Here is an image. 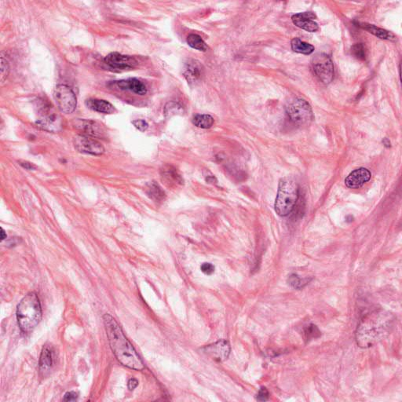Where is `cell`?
I'll use <instances>...</instances> for the list:
<instances>
[{
    "instance_id": "obj_14",
    "label": "cell",
    "mask_w": 402,
    "mask_h": 402,
    "mask_svg": "<svg viewBox=\"0 0 402 402\" xmlns=\"http://www.w3.org/2000/svg\"><path fill=\"white\" fill-rule=\"evenodd\" d=\"M372 177L369 170L364 167H360L352 171L345 179V184L349 188L357 189L361 188L364 184L368 182Z\"/></svg>"
},
{
    "instance_id": "obj_20",
    "label": "cell",
    "mask_w": 402,
    "mask_h": 402,
    "mask_svg": "<svg viewBox=\"0 0 402 402\" xmlns=\"http://www.w3.org/2000/svg\"><path fill=\"white\" fill-rule=\"evenodd\" d=\"M357 25H358L360 28H361V29L368 31V33H371V34L379 38L381 40H395V38H396L394 35L390 33V32H389V31L376 27V26L373 25L359 22V23H357Z\"/></svg>"
},
{
    "instance_id": "obj_29",
    "label": "cell",
    "mask_w": 402,
    "mask_h": 402,
    "mask_svg": "<svg viewBox=\"0 0 402 402\" xmlns=\"http://www.w3.org/2000/svg\"><path fill=\"white\" fill-rule=\"evenodd\" d=\"M305 334L307 336V339H311L317 337L318 336H316V334L320 335V332L315 325H311L306 329Z\"/></svg>"
},
{
    "instance_id": "obj_37",
    "label": "cell",
    "mask_w": 402,
    "mask_h": 402,
    "mask_svg": "<svg viewBox=\"0 0 402 402\" xmlns=\"http://www.w3.org/2000/svg\"><path fill=\"white\" fill-rule=\"evenodd\" d=\"M382 143H383V145H384V146H386V148H389L390 146H390L391 143H390V142H389V141L388 140L387 138H383V140H382Z\"/></svg>"
},
{
    "instance_id": "obj_8",
    "label": "cell",
    "mask_w": 402,
    "mask_h": 402,
    "mask_svg": "<svg viewBox=\"0 0 402 402\" xmlns=\"http://www.w3.org/2000/svg\"><path fill=\"white\" fill-rule=\"evenodd\" d=\"M50 110L49 106H45L42 108L41 117L36 121V125L43 131L57 133L62 129V118L56 113H50Z\"/></svg>"
},
{
    "instance_id": "obj_34",
    "label": "cell",
    "mask_w": 402,
    "mask_h": 402,
    "mask_svg": "<svg viewBox=\"0 0 402 402\" xmlns=\"http://www.w3.org/2000/svg\"><path fill=\"white\" fill-rule=\"evenodd\" d=\"M138 381L135 379H131L129 381H128V386L129 388V389L131 390H133L135 389V388L138 386Z\"/></svg>"
},
{
    "instance_id": "obj_2",
    "label": "cell",
    "mask_w": 402,
    "mask_h": 402,
    "mask_svg": "<svg viewBox=\"0 0 402 402\" xmlns=\"http://www.w3.org/2000/svg\"><path fill=\"white\" fill-rule=\"evenodd\" d=\"M106 334L113 354L123 365L131 369L142 370L144 364L133 346L124 336L122 329L110 314L103 317Z\"/></svg>"
},
{
    "instance_id": "obj_15",
    "label": "cell",
    "mask_w": 402,
    "mask_h": 402,
    "mask_svg": "<svg viewBox=\"0 0 402 402\" xmlns=\"http://www.w3.org/2000/svg\"><path fill=\"white\" fill-rule=\"evenodd\" d=\"M183 75L189 84L199 83L204 75L203 65L196 60H188L184 65Z\"/></svg>"
},
{
    "instance_id": "obj_19",
    "label": "cell",
    "mask_w": 402,
    "mask_h": 402,
    "mask_svg": "<svg viewBox=\"0 0 402 402\" xmlns=\"http://www.w3.org/2000/svg\"><path fill=\"white\" fill-rule=\"evenodd\" d=\"M85 103L88 108L93 111L97 112V113L112 114L115 112L114 106L107 100L90 98L87 99Z\"/></svg>"
},
{
    "instance_id": "obj_35",
    "label": "cell",
    "mask_w": 402,
    "mask_h": 402,
    "mask_svg": "<svg viewBox=\"0 0 402 402\" xmlns=\"http://www.w3.org/2000/svg\"><path fill=\"white\" fill-rule=\"evenodd\" d=\"M20 164L24 168L27 169V170H34V169H36V166L33 165V163H29L27 161H20Z\"/></svg>"
},
{
    "instance_id": "obj_32",
    "label": "cell",
    "mask_w": 402,
    "mask_h": 402,
    "mask_svg": "<svg viewBox=\"0 0 402 402\" xmlns=\"http://www.w3.org/2000/svg\"><path fill=\"white\" fill-rule=\"evenodd\" d=\"M201 271L207 275H212L215 272V266L211 263H203L200 266Z\"/></svg>"
},
{
    "instance_id": "obj_24",
    "label": "cell",
    "mask_w": 402,
    "mask_h": 402,
    "mask_svg": "<svg viewBox=\"0 0 402 402\" xmlns=\"http://www.w3.org/2000/svg\"><path fill=\"white\" fill-rule=\"evenodd\" d=\"M184 113V109L181 105L175 102H170L164 107V115L167 118H171L175 116H181Z\"/></svg>"
},
{
    "instance_id": "obj_38",
    "label": "cell",
    "mask_w": 402,
    "mask_h": 402,
    "mask_svg": "<svg viewBox=\"0 0 402 402\" xmlns=\"http://www.w3.org/2000/svg\"><path fill=\"white\" fill-rule=\"evenodd\" d=\"M7 237H8V236H7V234H6L5 230H4L3 228L1 229V240H2V241H4V240L7 238Z\"/></svg>"
},
{
    "instance_id": "obj_11",
    "label": "cell",
    "mask_w": 402,
    "mask_h": 402,
    "mask_svg": "<svg viewBox=\"0 0 402 402\" xmlns=\"http://www.w3.org/2000/svg\"><path fill=\"white\" fill-rule=\"evenodd\" d=\"M104 62L110 68L117 70H127L135 68L138 61L131 56L124 55L120 53L113 52L104 58Z\"/></svg>"
},
{
    "instance_id": "obj_13",
    "label": "cell",
    "mask_w": 402,
    "mask_h": 402,
    "mask_svg": "<svg viewBox=\"0 0 402 402\" xmlns=\"http://www.w3.org/2000/svg\"><path fill=\"white\" fill-rule=\"evenodd\" d=\"M316 18L313 12H303L293 15L291 21L297 27L310 33H315L319 29L318 24L314 21Z\"/></svg>"
},
{
    "instance_id": "obj_22",
    "label": "cell",
    "mask_w": 402,
    "mask_h": 402,
    "mask_svg": "<svg viewBox=\"0 0 402 402\" xmlns=\"http://www.w3.org/2000/svg\"><path fill=\"white\" fill-rule=\"evenodd\" d=\"M291 49L294 52L306 54V55L312 54L315 50L314 46L311 45L310 43L301 41L299 38H294L291 40Z\"/></svg>"
},
{
    "instance_id": "obj_4",
    "label": "cell",
    "mask_w": 402,
    "mask_h": 402,
    "mask_svg": "<svg viewBox=\"0 0 402 402\" xmlns=\"http://www.w3.org/2000/svg\"><path fill=\"white\" fill-rule=\"evenodd\" d=\"M299 196V187L292 178H281L275 201V212L278 216L285 217L294 210Z\"/></svg>"
},
{
    "instance_id": "obj_28",
    "label": "cell",
    "mask_w": 402,
    "mask_h": 402,
    "mask_svg": "<svg viewBox=\"0 0 402 402\" xmlns=\"http://www.w3.org/2000/svg\"><path fill=\"white\" fill-rule=\"evenodd\" d=\"M288 284L294 288L300 289L307 284V280H301L298 276L295 274L291 275L288 277Z\"/></svg>"
},
{
    "instance_id": "obj_16",
    "label": "cell",
    "mask_w": 402,
    "mask_h": 402,
    "mask_svg": "<svg viewBox=\"0 0 402 402\" xmlns=\"http://www.w3.org/2000/svg\"><path fill=\"white\" fill-rule=\"evenodd\" d=\"M162 181L169 188H177L183 184V178L173 166L166 164L160 169Z\"/></svg>"
},
{
    "instance_id": "obj_33",
    "label": "cell",
    "mask_w": 402,
    "mask_h": 402,
    "mask_svg": "<svg viewBox=\"0 0 402 402\" xmlns=\"http://www.w3.org/2000/svg\"><path fill=\"white\" fill-rule=\"evenodd\" d=\"M77 398L78 393L76 392L70 391L65 393L63 400L65 401H74V400H77Z\"/></svg>"
},
{
    "instance_id": "obj_18",
    "label": "cell",
    "mask_w": 402,
    "mask_h": 402,
    "mask_svg": "<svg viewBox=\"0 0 402 402\" xmlns=\"http://www.w3.org/2000/svg\"><path fill=\"white\" fill-rule=\"evenodd\" d=\"M54 362V349L51 346L46 345L42 350L40 358V370L41 373L45 374L48 372L52 368Z\"/></svg>"
},
{
    "instance_id": "obj_17",
    "label": "cell",
    "mask_w": 402,
    "mask_h": 402,
    "mask_svg": "<svg viewBox=\"0 0 402 402\" xmlns=\"http://www.w3.org/2000/svg\"><path fill=\"white\" fill-rule=\"evenodd\" d=\"M116 86L122 90H130L138 95H145L147 93V87L142 81L136 78L122 79L116 82Z\"/></svg>"
},
{
    "instance_id": "obj_10",
    "label": "cell",
    "mask_w": 402,
    "mask_h": 402,
    "mask_svg": "<svg viewBox=\"0 0 402 402\" xmlns=\"http://www.w3.org/2000/svg\"><path fill=\"white\" fill-rule=\"evenodd\" d=\"M72 126L76 131H79L80 133L79 135L95 138V139L104 137L105 132L103 127L95 121L83 120V119H75L72 122Z\"/></svg>"
},
{
    "instance_id": "obj_30",
    "label": "cell",
    "mask_w": 402,
    "mask_h": 402,
    "mask_svg": "<svg viewBox=\"0 0 402 402\" xmlns=\"http://www.w3.org/2000/svg\"><path fill=\"white\" fill-rule=\"evenodd\" d=\"M132 124L137 129L139 130L142 132L146 131L149 128V124L144 120H136V121H132Z\"/></svg>"
},
{
    "instance_id": "obj_3",
    "label": "cell",
    "mask_w": 402,
    "mask_h": 402,
    "mask_svg": "<svg viewBox=\"0 0 402 402\" xmlns=\"http://www.w3.org/2000/svg\"><path fill=\"white\" fill-rule=\"evenodd\" d=\"M42 308L37 294L31 292L26 294L17 309V320L21 330L25 333L32 332L40 323Z\"/></svg>"
},
{
    "instance_id": "obj_27",
    "label": "cell",
    "mask_w": 402,
    "mask_h": 402,
    "mask_svg": "<svg viewBox=\"0 0 402 402\" xmlns=\"http://www.w3.org/2000/svg\"><path fill=\"white\" fill-rule=\"evenodd\" d=\"M9 71L10 66L8 58L4 55V53L2 52L1 54V82L2 83H4L5 79L8 78Z\"/></svg>"
},
{
    "instance_id": "obj_23",
    "label": "cell",
    "mask_w": 402,
    "mask_h": 402,
    "mask_svg": "<svg viewBox=\"0 0 402 402\" xmlns=\"http://www.w3.org/2000/svg\"><path fill=\"white\" fill-rule=\"evenodd\" d=\"M192 124L199 128L209 129L214 124V118L208 114H197L192 118Z\"/></svg>"
},
{
    "instance_id": "obj_36",
    "label": "cell",
    "mask_w": 402,
    "mask_h": 402,
    "mask_svg": "<svg viewBox=\"0 0 402 402\" xmlns=\"http://www.w3.org/2000/svg\"><path fill=\"white\" fill-rule=\"evenodd\" d=\"M205 180H206L207 182H209V183H215V182H217V179H216V177H215L213 174H211L210 172H209V174L205 175Z\"/></svg>"
},
{
    "instance_id": "obj_21",
    "label": "cell",
    "mask_w": 402,
    "mask_h": 402,
    "mask_svg": "<svg viewBox=\"0 0 402 402\" xmlns=\"http://www.w3.org/2000/svg\"><path fill=\"white\" fill-rule=\"evenodd\" d=\"M145 190H146L148 196L156 203H160L165 199V192L162 189L161 187L158 184L156 183L155 181L148 183Z\"/></svg>"
},
{
    "instance_id": "obj_6",
    "label": "cell",
    "mask_w": 402,
    "mask_h": 402,
    "mask_svg": "<svg viewBox=\"0 0 402 402\" xmlns=\"http://www.w3.org/2000/svg\"><path fill=\"white\" fill-rule=\"evenodd\" d=\"M314 74L325 84H329L334 78V65L332 58L325 53H318L311 59Z\"/></svg>"
},
{
    "instance_id": "obj_26",
    "label": "cell",
    "mask_w": 402,
    "mask_h": 402,
    "mask_svg": "<svg viewBox=\"0 0 402 402\" xmlns=\"http://www.w3.org/2000/svg\"><path fill=\"white\" fill-rule=\"evenodd\" d=\"M351 53L357 59H366L367 48L364 43H356L351 47Z\"/></svg>"
},
{
    "instance_id": "obj_5",
    "label": "cell",
    "mask_w": 402,
    "mask_h": 402,
    "mask_svg": "<svg viewBox=\"0 0 402 402\" xmlns=\"http://www.w3.org/2000/svg\"><path fill=\"white\" fill-rule=\"evenodd\" d=\"M287 115L289 120L298 127L309 126L314 118L311 105L301 98H296L289 104Z\"/></svg>"
},
{
    "instance_id": "obj_31",
    "label": "cell",
    "mask_w": 402,
    "mask_h": 402,
    "mask_svg": "<svg viewBox=\"0 0 402 402\" xmlns=\"http://www.w3.org/2000/svg\"><path fill=\"white\" fill-rule=\"evenodd\" d=\"M269 391L266 387H262L259 389V393L257 395V400L260 401H265L269 399Z\"/></svg>"
},
{
    "instance_id": "obj_12",
    "label": "cell",
    "mask_w": 402,
    "mask_h": 402,
    "mask_svg": "<svg viewBox=\"0 0 402 402\" xmlns=\"http://www.w3.org/2000/svg\"><path fill=\"white\" fill-rule=\"evenodd\" d=\"M207 355L213 358L215 361L222 362L228 358L230 353V347L228 342L220 340L214 344L209 345L203 349Z\"/></svg>"
},
{
    "instance_id": "obj_9",
    "label": "cell",
    "mask_w": 402,
    "mask_h": 402,
    "mask_svg": "<svg viewBox=\"0 0 402 402\" xmlns=\"http://www.w3.org/2000/svg\"><path fill=\"white\" fill-rule=\"evenodd\" d=\"M74 147L78 152L86 154L99 156L105 153L103 145L95 138L78 135L73 138Z\"/></svg>"
},
{
    "instance_id": "obj_7",
    "label": "cell",
    "mask_w": 402,
    "mask_h": 402,
    "mask_svg": "<svg viewBox=\"0 0 402 402\" xmlns=\"http://www.w3.org/2000/svg\"><path fill=\"white\" fill-rule=\"evenodd\" d=\"M54 97L58 109L62 113L69 114L75 111L77 106V98L70 86L65 84L57 85L54 88Z\"/></svg>"
},
{
    "instance_id": "obj_25",
    "label": "cell",
    "mask_w": 402,
    "mask_h": 402,
    "mask_svg": "<svg viewBox=\"0 0 402 402\" xmlns=\"http://www.w3.org/2000/svg\"><path fill=\"white\" fill-rule=\"evenodd\" d=\"M187 43H188L189 47L195 50H199V51H206L208 50V46L206 43L202 40L200 36L196 34L188 35L187 37Z\"/></svg>"
},
{
    "instance_id": "obj_1",
    "label": "cell",
    "mask_w": 402,
    "mask_h": 402,
    "mask_svg": "<svg viewBox=\"0 0 402 402\" xmlns=\"http://www.w3.org/2000/svg\"><path fill=\"white\" fill-rule=\"evenodd\" d=\"M395 318L383 310H375L361 319L356 331L357 345L368 348L382 341L393 330Z\"/></svg>"
}]
</instances>
